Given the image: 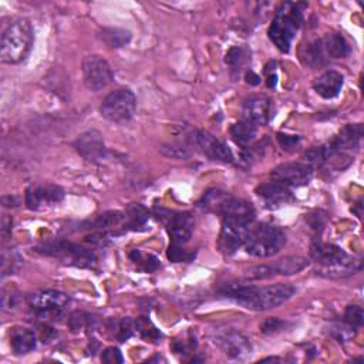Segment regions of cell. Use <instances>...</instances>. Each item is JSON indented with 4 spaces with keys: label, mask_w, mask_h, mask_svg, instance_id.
<instances>
[{
    "label": "cell",
    "mask_w": 364,
    "mask_h": 364,
    "mask_svg": "<svg viewBox=\"0 0 364 364\" xmlns=\"http://www.w3.org/2000/svg\"><path fill=\"white\" fill-rule=\"evenodd\" d=\"M286 243V235L275 225L260 224L249 229L245 249L255 257H269L281 252Z\"/></svg>",
    "instance_id": "obj_5"
},
{
    "label": "cell",
    "mask_w": 364,
    "mask_h": 364,
    "mask_svg": "<svg viewBox=\"0 0 364 364\" xmlns=\"http://www.w3.org/2000/svg\"><path fill=\"white\" fill-rule=\"evenodd\" d=\"M37 337L33 330L28 327H15L11 332V346L15 354H28L36 348Z\"/></svg>",
    "instance_id": "obj_24"
},
{
    "label": "cell",
    "mask_w": 364,
    "mask_h": 364,
    "mask_svg": "<svg viewBox=\"0 0 364 364\" xmlns=\"http://www.w3.org/2000/svg\"><path fill=\"white\" fill-rule=\"evenodd\" d=\"M344 78L340 73L334 71V70H329L324 71L323 74H320L315 83H313V88L316 93L323 97V99H334L336 96H339L340 90L343 87Z\"/></svg>",
    "instance_id": "obj_20"
},
{
    "label": "cell",
    "mask_w": 364,
    "mask_h": 364,
    "mask_svg": "<svg viewBox=\"0 0 364 364\" xmlns=\"http://www.w3.org/2000/svg\"><path fill=\"white\" fill-rule=\"evenodd\" d=\"M135 330L147 340L157 341L161 337L159 330L147 319V317H140L135 322Z\"/></svg>",
    "instance_id": "obj_30"
},
{
    "label": "cell",
    "mask_w": 364,
    "mask_h": 364,
    "mask_svg": "<svg viewBox=\"0 0 364 364\" xmlns=\"http://www.w3.org/2000/svg\"><path fill=\"white\" fill-rule=\"evenodd\" d=\"M201 205L208 212L219 215L224 219L231 218V219H239V221L252 224L256 215L255 208L248 201L233 197L232 194L221 190L208 191L204 195Z\"/></svg>",
    "instance_id": "obj_4"
},
{
    "label": "cell",
    "mask_w": 364,
    "mask_h": 364,
    "mask_svg": "<svg viewBox=\"0 0 364 364\" xmlns=\"http://www.w3.org/2000/svg\"><path fill=\"white\" fill-rule=\"evenodd\" d=\"M215 344L224 351L225 356L233 360H245L252 353V344L249 339L233 329L218 332L214 337Z\"/></svg>",
    "instance_id": "obj_14"
},
{
    "label": "cell",
    "mask_w": 364,
    "mask_h": 364,
    "mask_svg": "<svg viewBox=\"0 0 364 364\" xmlns=\"http://www.w3.org/2000/svg\"><path fill=\"white\" fill-rule=\"evenodd\" d=\"M102 361L107 364H120L124 361L121 351L117 347H109L102 354Z\"/></svg>",
    "instance_id": "obj_39"
},
{
    "label": "cell",
    "mask_w": 364,
    "mask_h": 364,
    "mask_svg": "<svg viewBox=\"0 0 364 364\" xmlns=\"http://www.w3.org/2000/svg\"><path fill=\"white\" fill-rule=\"evenodd\" d=\"M322 53L324 59H344L350 53V46L346 39L339 33L326 35L323 39L319 40Z\"/></svg>",
    "instance_id": "obj_22"
},
{
    "label": "cell",
    "mask_w": 364,
    "mask_h": 364,
    "mask_svg": "<svg viewBox=\"0 0 364 364\" xmlns=\"http://www.w3.org/2000/svg\"><path fill=\"white\" fill-rule=\"evenodd\" d=\"M245 78H246V81L249 83V84H252V85H256V84H259V75H256L253 71H248L246 73V75H245Z\"/></svg>",
    "instance_id": "obj_42"
},
{
    "label": "cell",
    "mask_w": 364,
    "mask_h": 364,
    "mask_svg": "<svg viewBox=\"0 0 364 364\" xmlns=\"http://www.w3.org/2000/svg\"><path fill=\"white\" fill-rule=\"evenodd\" d=\"M270 178L284 187H305L313 178V168L303 162H286L273 168Z\"/></svg>",
    "instance_id": "obj_11"
},
{
    "label": "cell",
    "mask_w": 364,
    "mask_h": 364,
    "mask_svg": "<svg viewBox=\"0 0 364 364\" xmlns=\"http://www.w3.org/2000/svg\"><path fill=\"white\" fill-rule=\"evenodd\" d=\"M354 330H356V329L351 327V326H348L347 323H344V324H336L334 327H332V334H333L337 340L346 341V340L354 337Z\"/></svg>",
    "instance_id": "obj_37"
},
{
    "label": "cell",
    "mask_w": 364,
    "mask_h": 364,
    "mask_svg": "<svg viewBox=\"0 0 364 364\" xmlns=\"http://www.w3.org/2000/svg\"><path fill=\"white\" fill-rule=\"evenodd\" d=\"M131 260L140 266H142L144 270L147 272H152L159 266V262L155 256L152 255H142L140 250H133L130 255Z\"/></svg>",
    "instance_id": "obj_31"
},
{
    "label": "cell",
    "mask_w": 364,
    "mask_h": 364,
    "mask_svg": "<svg viewBox=\"0 0 364 364\" xmlns=\"http://www.w3.org/2000/svg\"><path fill=\"white\" fill-rule=\"evenodd\" d=\"M124 221H127L126 214L119 212V211H111V212H106L104 215H100L96 222L95 226L102 229V231H107V229H113L120 226Z\"/></svg>",
    "instance_id": "obj_27"
},
{
    "label": "cell",
    "mask_w": 364,
    "mask_h": 364,
    "mask_svg": "<svg viewBox=\"0 0 364 364\" xmlns=\"http://www.w3.org/2000/svg\"><path fill=\"white\" fill-rule=\"evenodd\" d=\"M90 323H91V317L88 315H84V313H74L70 317V327L73 329V332L83 330V329L88 327Z\"/></svg>",
    "instance_id": "obj_38"
},
{
    "label": "cell",
    "mask_w": 364,
    "mask_h": 364,
    "mask_svg": "<svg viewBox=\"0 0 364 364\" xmlns=\"http://www.w3.org/2000/svg\"><path fill=\"white\" fill-rule=\"evenodd\" d=\"M40 252L80 267H88L96 262V255L93 252L81 248L80 245L64 241L47 243L40 248Z\"/></svg>",
    "instance_id": "obj_8"
},
{
    "label": "cell",
    "mask_w": 364,
    "mask_h": 364,
    "mask_svg": "<svg viewBox=\"0 0 364 364\" xmlns=\"http://www.w3.org/2000/svg\"><path fill=\"white\" fill-rule=\"evenodd\" d=\"M303 20V9L299 4H282L269 28V39L281 51H289L293 37Z\"/></svg>",
    "instance_id": "obj_3"
},
{
    "label": "cell",
    "mask_w": 364,
    "mask_h": 364,
    "mask_svg": "<svg viewBox=\"0 0 364 364\" xmlns=\"http://www.w3.org/2000/svg\"><path fill=\"white\" fill-rule=\"evenodd\" d=\"M126 218L128 221V226L133 229H137L138 226H142L148 219V212L142 205H133L128 212L126 214Z\"/></svg>",
    "instance_id": "obj_29"
},
{
    "label": "cell",
    "mask_w": 364,
    "mask_h": 364,
    "mask_svg": "<svg viewBox=\"0 0 364 364\" xmlns=\"http://www.w3.org/2000/svg\"><path fill=\"white\" fill-rule=\"evenodd\" d=\"M184 245H178V243H171L168 248V257L172 262H182L187 260L190 256H187V250L182 248Z\"/></svg>",
    "instance_id": "obj_40"
},
{
    "label": "cell",
    "mask_w": 364,
    "mask_h": 364,
    "mask_svg": "<svg viewBox=\"0 0 364 364\" xmlns=\"http://www.w3.org/2000/svg\"><path fill=\"white\" fill-rule=\"evenodd\" d=\"M190 142L193 147H195L198 151L205 154L214 161L219 162H232L233 161V154L228 148L225 142L210 134L208 131L204 130H195L190 134L188 137Z\"/></svg>",
    "instance_id": "obj_12"
},
{
    "label": "cell",
    "mask_w": 364,
    "mask_h": 364,
    "mask_svg": "<svg viewBox=\"0 0 364 364\" xmlns=\"http://www.w3.org/2000/svg\"><path fill=\"white\" fill-rule=\"evenodd\" d=\"M249 225L248 222L239 221V219H224L222 231L218 241V248L224 255H233L241 246L245 245L248 233H249Z\"/></svg>",
    "instance_id": "obj_13"
},
{
    "label": "cell",
    "mask_w": 364,
    "mask_h": 364,
    "mask_svg": "<svg viewBox=\"0 0 364 364\" xmlns=\"http://www.w3.org/2000/svg\"><path fill=\"white\" fill-rule=\"evenodd\" d=\"M226 63L232 67V70H239L245 63V53L239 47H232L226 53Z\"/></svg>",
    "instance_id": "obj_34"
},
{
    "label": "cell",
    "mask_w": 364,
    "mask_h": 364,
    "mask_svg": "<svg viewBox=\"0 0 364 364\" xmlns=\"http://www.w3.org/2000/svg\"><path fill=\"white\" fill-rule=\"evenodd\" d=\"M278 141L279 144L284 147V150L286 151H292L293 148H296V145L299 144V137L296 135H284V134H278Z\"/></svg>",
    "instance_id": "obj_41"
},
{
    "label": "cell",
    "mask_w": 364,
    "mask_h": 364,
    "mask_svg": "<svg viewBox=\"0 0 364 364\" xmlns=\"http://www.w3.org/2000/svg\"><path fill=\"white\" fill-rule=\"evenodd\" d=\"M134 330H135V323L130 317H126V319H123L121 322L117 323L116 336H117L119 340L126 341V340H128L133 336Z\"/></svg>",
    "instance_id": "obj_33"
},
{
    "label": "cell",
    "mask_w": 364,
    "mask_h": 364,
    "mask_svg": "<svg viewBox=\"0 0 364 364\" xmlns=\"http://www.w3.org/2000/svg\"><path fill=\"white\" fill-rule=\"evenodd\" d=\"M231 134L238 145L248 147L250 142H253L256 137V126L246 120H242L231 128Z\"/></svg>",
    "instance_id": "obj_26"
},
{
    "label": "cell",
    "mask_w": 364,
    "mask_h": 364,
    "mask_svg": "<svg viewBox=\"0 0 364 364\" xmlns=\"http://www.w3.org/2000/svg\"><path fill=\"white\" fill-rule=\"evenodd\" d=\"M309 259L303 256H286L275 263L259 265L245 272V279L248 281H265L273 277H291L305 270L309 266Z\"/></svg>",
    "instance_id": "obj_6"
},
{
    "label": "cell",
    "mask_w": 364,
    "mask_h": 364,
    "mask_svg": "<svg viewBox=\"0 0 364 364\" xmlns=\"http://www.w3.org/2000/svg\"><path fill=\"white\" fill-rule=\"evenodd\" d=\"M84 84L91 91H100L114 80L110 64L102 56H88L83 61Z\"/></svg>",
    "instance_id": "obj_10"
},
{
    "label": "cell",
    "mask_w": 364,
    "mask_h": 364,
    "mask_svg": "<svg viewBox=\"0 0 364 364\" xmlns=\"http://www.w3.org/2000/svg\"><path fill=\"white\" fill-rule=\"evenodd\" d=\"M270 116V100L265 96H256L243 104V120L253 126H265Z\"/></svg>",
    "instance_id": "obj_19"
},
{
    "label": "cell",
    "mask_w": 364,
    "mask_h": 364,
    "mask_svg": "<svg viewBox=\"0 0 364 364\" xmlns=\"http://www.w3.org/2000/svg\"><path fill=\"white\" fill-rule=\"evenodd\" d=\"M312 256L317 262V265H330L340 259H344L347 256V253L336 245L316 242L312 246Z\"/></svg>",
    "instance_id": "obj_25"
},
{
    "label": "cell",
    "mask_w": 364,
    "mask_h": 364,
    "mask_svg": "<svg viewBox=\"0 0 364 364\" xmlns=\"http://www.w3.org/2000/svg\"><path fill=\"white\" fill-rule=\"evenodd\" d=\"M256 194L269 205H284L293 200L288 187L277 184V182H267V184L259 186L256 188Z\"/></svg>",
    "instance_id": "obj_21"
},
{
    "label": "cell",
    "mask_w": 364,
    "mask_h": 364,
    "mask_svg": "<svg viewBox=\"0 0 364 364\" xmlns=\"http://www.w3.org/2000/svg\"><path fill=\"white\" fill-rule=\"evenodd\" d=\"M137 110V99L131 93L130 90H116L113 93H110L102 107V116L116 124H124L128 123Z\"/></svg>",
    "instance_id": "obj_7"
},
{
    "label": "cell",
    "mask_w": 364,
    "mask_h": 364,
    "mask_svg": "<svg viewBox=\"0 0 364 364\" xmlns=\"http://www.w3.org/2000/svg\"><path fill=\"white\" fill-rule=\"evenodd\" d=\"M286 326L285 322L279 320L278 317H269L266 319L262 324H260V330L266 334H272V333H278L281 332L284 327Z\"/></svg>",
    "instance_id": "obj_35"
},
{
    "label": "cell",
    "mask_w": 364,
    "mask_h": 364,
    "mask_svg": "<svg viewBox=\"0 0 364 364\" xmlns=\"http://www.w3.org/2000/svg\"><path fill=\"white\" fill-rule=\"evenodd\" d=\"M363 135V128L360 124L356 126H346L339 137H336V140L330 144V150L334 152H340L343 154V151L346 150H351V148H357L360 144Z\"/></svg>",
    "instance_id": "obj_23"
},
{
    "label": "cell",
    "mask_w": 364,
    "mask_h": 364,
    "mask_svg": "<svg viewBox=\"0 0 364 364\" xmlns=\"http://www.w3.org/2000/svg\"><path fill=\"white\" fill-rule=\"evenodd\" d=\"M33 46V29L29 20H13L2 35L0 40V59L6 64L23 61Z\"/></svg>",
    "instance_id": "obj_2"
},
{
    "label": "cell",
    "mask_w": 364,
    "mask_h": 364,
    "mask_svg": "<svg viewBox=\"0 0 364 364\" xmlns=\"http://www.w3.org/2000/svg\"><path fill=\"white\" fill-rule=\"evenodd\" d=\"M22 266V257L16 250H4L2 253V273L4 277L13 275L16 270Z\"/></svg>",
    "instance_id": "obj_28"
},
{
    "label": "cell",
    "mask_w": 364,
    "mask_h": 364,
    "mask_svg": "<svg viewBox=\"0 0 364 364\" xmlns=\"http://www.w3.org/2000/svg\"><path fill=\"white\" fill-rule=\"evenodd\" d=\"M364 320V313L363 309L358 306H347L346 312H344V323H347L348 326L357 329L363 324Z\"/></svg>",
    "instance_id": "obj_32"
},
{
    "label": "cell",
    "mask_w": 364,
    "mask_h": 364,
    "mask_svg": "<svg viewBox=\"0 0 364 364\" xmlns=\"http://www.w3.org/2000/svg\"><path fill=\"white\" fill-rule=\"evenodd\" d=\"M166 229L172 239V243L186 245L194 232V218L188 212H179V214H171L166 217Z\"/></svg>",
    "instance_id": "obj_17"
},
{
    "label": "cell",
    "mask_w": 364,
    "mask_h": 364,
    "mask_svg": "<svg viewBox=\"0 0 364 364\" xmlns=\"http://www.w3.org/2000/svg\"><path fill=\"white\" fill-rule=\"evenodd\" d=\"M363 267V262L358 257L354 256H346L344 259H340L330 265H319L317 266V275L329 279H340V278H348L351 275H356Z\"/></svg>",
    "instance_id": "obj_18"
},
{
    "label": "cell",
    "mask_w": 364,
    "mask_h": 364,
    "mask_svg": "<svg viewBox=\"0 0 364 364\" xmlns=\"http://www.w3.org/2000/svg\"><path fill=\"white\" fill-rule=\"evenodd\" d=\"M110 35H104L109 44L113 47H121L130 40V35L127 32H119V30H110Z\"/></svg>",
    "instance_id": "obj_36"
},
{
    "label": "cell",
    "mask_w": 364,
    "mask_h": 364,
    "mask_svg": "<svg viewBox=\"0 0 364 364\" xmlns=\"http://www.w3.org/2000/svg\"><path fill=\"white\" fill-rule=\"evenodd\" d=\"M296 289L288 284H278L266 288L249 285H228L221 295L250 310H270L288 302Z\"/></svg>",
    "instance_id": "obj_1"
},
{
    "label": "cell",
    "mask_w": 364,
    "mask_h": 364,
    "mask_svg": "<svg viewBox=\"0 0 364 364\" xmlns=\"http://www.w3.org/2000/svg\"><path fill=\"white\" fill-rule=\"evenodd\" d=\"M64 198V191L51 184L46 186H32L26 191V205L29 210L37 211L43 207H51L61 202Z\"/></svg>",
    "instance_id": "obj_16"
},
{
    "label": "cell",
    "mask_w": 364,
    "mask_h": 364,
    "mask_svg": "<svg viewBox=\"0 0 364 364\" xmlns=\"http://www.w3.org/2000/svg\"><path fill=\"white\" fill-rule=\"evenodd\" d=\"M74 148L84 159L90 162H99L106 157L103 135L96 130H90L78 135L74 142Z\"/></svg>",
    "instance_id": "obj_15"
},
{
    "label": "cell",
    "mask_w": 364,
    "mask_h": 364,
    "mask_svg": "<svg viewBox=\"0 0 364 364\" xmlns=\"http://www.w3.org/2000/svg\"><path fill=\"white\" fill-rule=\"evenodd\" d=\"M67 303L68 296L59 291H40L29 299L30 309L43 320H59Z\"/></svg>",
    "instance_id": "obj_9"
}]
</instances>
